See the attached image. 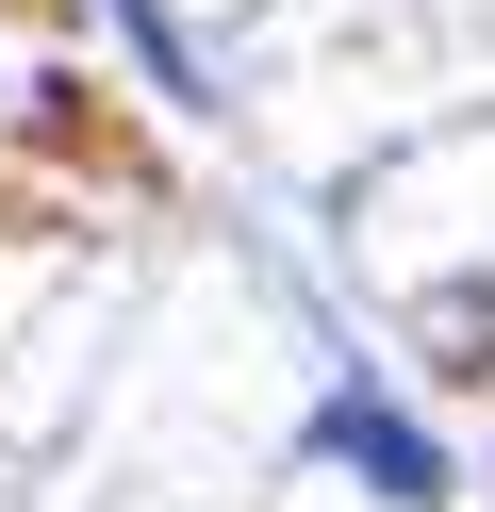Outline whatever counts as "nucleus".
I'll return each mask as SVG.
<instances>
[{
    "label": "nucleus",
    "mask_w": 495,
    "mask_h": 512,
    "mask_svg": "<svg viewBox=\"0 0 495 512\" xmlns=\"http://www.w3.org/2000/svg\"><path fill=\"white\" fill-rule=\"evenodd\" d=\"M149 215V116L83 67L66 0H0V232Z\"/></svg>",
    "instance_id": "f257e3e1"
},
{
    "label": "nucleus",
    "mask_w": 495,
    "mask_h": 512,
    "mask_svg": "<svg viewBox=\"0 0 495 512\" xmlns=\"http://www.w3.org/2000/svg\"><path fill=\"white\" fill-rule=\"evenodd\" d=\"M297 463L363 479V496H396V512H429V496H446V446H429L413 413L380 397V380H347V397H314V430H297Z\"/></svg>",
    "instance_id": "f03ea898"
},
{
    "label": "nucleus",
    "mask_w": 495,
    "mask_h": 512,
    "mask_svg": "<svg viewBox=\"0 0 495 512\" xmlns=\"http://www.w3.org/2000/svg\"><path fill=\"white\" fill-rule=\"evenodd\" d=\"M99 17H116V34L149 50V83H165V100H182V116H215V83H198V34H182V17H165V0H99Z\"/></svg>",
    "instance_id": "7ed1b4c3"
},
{
    "label": "nucleus",
    "mask_w": 495,
    "mask_h": 512,
    "mask_svg": "<svg viewBox=\"0 0 495 512\" xmlns=\"http://www.w3.org/2000/svg\"><path fill=\"white\" fill-rule=\"evenodd\" d=\"M446 331H462V364L495 380V281H479V298H446Z\"/></svg>",
    "instance_id": "20e7f679"
}]
</instances>
